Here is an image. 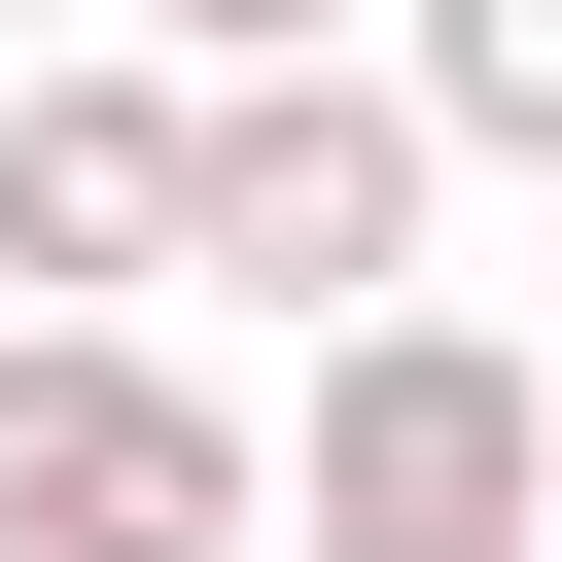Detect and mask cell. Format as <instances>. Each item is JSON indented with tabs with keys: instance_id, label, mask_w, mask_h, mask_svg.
Returning a JSON list of instances; mask_svg holds the SVG:
<instances>
[{
	"instance_id": "7a4b0ae2",
	"label": "cell",
	"mask_w": 562,
	"mask_h": 562,
	"mask_svg": "<svg viewBox=\"0 0 562 562\" xmlns=\"http://www.w3.org/2000/svg\"><path fill=\"white\" fill-rule=\"evenodd\" d=\"M281 422H211L140 316H0V562H246Z\"/></svg>"
},
{
	"instance_id": "3957f363",
	"label": "cell",
	"mask_w": 562,
	"mask_h": 562,
	"mask_svg": "<svg viewBox=\"0 0 562 562\" xmlns=\"http://www.w3.org/2000/svg\"><path fill=\"white\" fill-rule=\"evenodd\" d=\"M422 211H457V140H422V70L351 35V70H246V105H211L176 281H281V316L351 351V316H422Z\"/></svg>"
},
{
	"instance_id": "8992f818",
	"label": "cell",
	"mask_w": 562,
	"mask_h": 562,
	"mask_svg": "<svg viewBox=\"0 0 562 562\" xmlns=\"http://www.w3.org/2000/svg\"><path fill=\"white\" fill-rule=\"evenodd\" d=\"M0 70H35V35H0Z\"/></svg>"
},
{
	"instance_id": "5b68a950",
	"label": "cell",
	"mask_w": 562,
	"mask_h": 562,
	"mask_svg": "<svg viewBox=\"0 0 562 562\" xmlns=\"http://www.w3.org/2000/svg\"><path fill=\"white\" fill-rule=\"evenodd\" d=\"M386 70H422L457 176H562V0H386Z\"/></svg>"
},
{
	"instance_id": "277c9868",
	"label": "cell",
	"mask_w": 562,
	"mask_h": 562,
	"mask_svg": "<svg viewBox=\"0 0 562 562\" xmlns=\"http://www.w3.org/2000/svg\"><path fill=\"white\" fill-rule=\"evenodd\" d=\"M176 211H211V70L35 35V70H0V281H35V316H105V281H176Z\"/></svg>"
},
{
	"instance_id": "6da1fadb",
	"label": "cell",
	"mask_w": 562,
	"mask_h": 562,
	"mask_svg": "<svg viewBox=\"0 0 562 562\" xmlns=\"http://www.w3.org/2000/svg\"><path fill=\"white\" fill-rule=\"evenodd\" d=\"M281 562H562V351L527 316H351L281 386Z\"/></svg>"
}]
</instances>
